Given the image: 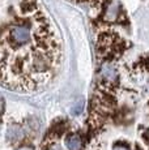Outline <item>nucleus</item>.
<instances>
[{
	"label": "nucleus",
	"instance_id": "nucleus-1",
	"mask_svg": "<svg viewBox=\"0 0 149 150\" xmlns=\"http://www.w3.org/2000/svg\"><path fill=\"white\" fill-rule=\"evenodd\" d=\"M4 43L7 45L9 43V48L12 50H17V48H24L26 47L29 43H31L33 39V29H31V24L24 21V20H18L15 21L7 29L4 33Z\"/></svg>",
	"mask_w": 149,
	"mask_h": 150
},
{
	"label": "nucleus",
	"instance_id": "nucleus-2",
	"mask_svg": "<svg viewBox=\"0 0 149 150\" xmlns=\"http://www.w3.org/2000/svg\"><path fill=\"white\" fill-rule=\"evenodd\" d=\"M65 145L70 150H81L82 148V141L80 138L79 134H70L67 138H65Z\"/></svg>",
	"mask_w": 149,
	"mask_h": 150
},
{
	"label": "nucleus",
	"instance_id": "nucleus-3",
	"mask_svg": "<svg viewBox=\"0 0 149 150\" xmlns=\"http://www.w3.org/2000/svg\"><path fill=\"white\" fill-rule=\"evenodd\" d=\"M102 76L105 77L106 81H114L115 80V76H116V69L113 64L107 63L105 64V67L102 68Z\"/></svg>",
	"mask_w": 149,
	"mask_h": 150
},
{
	"label": "nucleus",
	"instance_id": "nucleus-4",
	"mask_svg": "<svg viewBox=\"0 0 149 150\" xmlns=\"http://www.w3.org/2000/svg\"><path fill=\"white\" fill-rule=\"evenodd\" d=\"M113 150H130L127 145H115Z\"/></svg>",
	"mask_w": 149,
	"mask_h": 150
},
{
	"label": "nucleus",
	"instance_id": "nucleus-5",
	"mask_svg": "<svg viewBox=\"0 0 149 150\" xmlns=\"http://www.w3.org/2000/svg\"><path fill=\"white\" fill-rule=\"evenodd\" d=\"M47 150H63V149L60 148L59 145H55V144H54V145H50V146H48Z\"/></svg>",
	"mask_w": 149,
	"mask_h": 150
},
{
	"label": "nucleus",
	"instance_id": "nucleus-6",
	"mask_svg": "<svg viewBox=\"0 0 149 150\" xmlns=\"http://www.w3.org/2000/svg\"><path fill=\"white\" fill-rule=\"evenodd\" d=\"M17 150H33V148H30V146H21V148Z\"/></svg>",
	"mask_w": 149,
	"mask_h": 150
},
{
	"label": "nucleus",
	"instance_id": "nucleus-7",
	"mask_svg": "<svg viewBox=\"0 0 149 150\" xmlns=\"http://www.w3.org/2000/svg\"><path fill=\"white\" fill-rule=\"evenodd\" d=\"M144 140H145V142L148 141V145H149V133H144Z\"/></svg>",
	"mask_w": 149,
	"mask_h": 150
},
{
	"label": "nucleus",
	"instance_id": "nucleus-8",
	"mask_svg": "<svg viewBox=\"0 0 149 150\" xmlns=\"http://www.w3.org/2000/svg\"><path fill=\"white\" fill-rule=\"evenodd\" d=\"M135 150H143L141 148H140V146L139 145H136V146H135Z\"/></svg>",
	"mask_w": 149,
	"mask_h": 150
}]
</instances>
